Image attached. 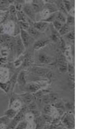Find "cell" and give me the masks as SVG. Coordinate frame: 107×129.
<instances>
[{
  "label": "cell",
  "mask_w": 107,
  "mask_h": 129,
  "mask_svg": "<svg viewBox=\"0 0 107 129\" xmlns=\"http://www.w3.org/2000/svg\"><path fill=\"white\" fill-rule=\"evenodd\" d=\"M67 16L60 11H58L56 18V20L61 23L65 24L66 23Z\"/></svg>",
  "instance_id": "9a60e30c"
},
{
  "label": "cell",
  "mask_w": 107,
  "mask_h": 129,
  "mask_svg": "<svg viewBox=\"0 0 107 129\" xmlns=\"http://www.w3.org/2000/svg\"><path fill=\"white\" fill-rule=\"evenodd\" d=\"M24 111H24V109L21 111L15 117L14 120L13 121L14 122L16 123L17 122L20 121L21 119H23V118L24 117Z\"/></svg>",
  "instance_id": "d6986e66"
},
{
  "label": "cell",
  "mask_w": 107,
  "mask_h": 129,
  "mask_svg": "<svg viewBox=\"0 0 107 129\" xmlns=\"http://www.w3.org/2000/svg\"><path fill=\"white\" fill-rule=\"evenodd\" d=\"M75 129V128H74V129Z\"/></svg>",
  "instance_id": "b9f144b4"
},
{
  "label": "cell",
  "mask_w": 107,
  "mask_h": 129,
  "mask_svg": "<svg viewBox=\"0 0 107 129\" xmlns=\"http://www.w3.org/2000/svg\"><path fill=\"white\" fill-rule=\"evenodd\" d=\"M30 107L31 109H36V106L35 103H33L31 104Z\"/></svg>",
  "instance_id": "74e56055"
},
{
  "label": "cell",
  "mask_w": 107,
  "mask_h": 129,
  "mask_svg": "<svg viewBox=\"0 0 107 129\" xmlns=\"http://www.w3.org/2000/svg\"><path fill=\"white\" fill-rule=\"evenodd\" d=\"M6 114L7 117L12 118L15 116L16 112L14 109H10L6 111Z\"/></svg>",
  "instance_id": "d4e9b609"
},
{
  "label": "cell",
  "mask_w": 107,
  "mask_h": 129,
  "mask_svg": "<svg viewBox=\"0 0 107 129\" xmlns=\"http://www.w3.org/2000/svg\"><path fill=\"white\" fill-rule=\"evenodd\" d=\"M59 70L61 73H65L68 70V64L64 56H60L58 59Z\"/></svg>",
  "instance_id": "ba28073f"
},
{
  "label": "cell",
  "mask_w": 107,
  "mask_h": 129,
  "mask_svg": "<svg viewBox=\"0 0 107 129\" xmlns=\"http://www.w3.org/2000/svg\"><path fill=\"white\" fill-rule=\"evenodd\" d=\"M0 86L3 89H4L6 91H7L9 87V85L8 83L1 84Z\"/></svg>",
  "instance_id": "e575fe53"
},
{
  "label": "cell",
  "mask_w": 107,
  "mask_h": 129,
  "mask_svg": "<svg viewBox=\"0 0 107 129\" xmlns=\"http://www.w3.org/2000/svg\"><path fill=\"white\" fill-rule=\"evenodd\" d=\"M62 123L67 129L75 128V118L73 114L68 113L65 115L62 119Z\"/></svg>",
  "instance_id": "6da1fadb"
},
{
  "label": "cell",
  "mask_w": 107,
  "mask_h": 129,
  "mask_svg": "<svg viewBox=\"0 0 107 129\" xmlns=\"http://www.w3.org/2000/svg\"><path fill=\"white\" fill-rule=\"evenodd\" d=\"M55 106L58 109H61L63 107V103L61 101H57L56 103Z\"/></svg>",
  "instance_id": "836d02e7"
},
{
  "label": "cell",
  "mask_w": 107,
  "mask_h": 129,
  "mask_svg": "<svg viewBox=\"0 0 107 129\" xmlns=\"http://www.w3.org/2000/svg\"><path fill=\"white\" fill-rule=\"evenodd\" d=\"M50 102L56 103L58 101V96L56 94L52 93L49 95Z\"/></svg>",
  "instance_id": "603a6c76"
},
{
  "label": "cell",
  "mask_w": 107,
  "mask_h": 129,
  "mask_svg": "<svg viewBox=\"0 0 107 129\" xmlns=\"http://www.w3.org/2000/svg\"><path fill=\"white\" fill-rule=\"evenodd\" d=\"M19 23L21 27V29L25 30V29L26 28L27 29L29 27V24L26 21H19Z\"/></svg>",
  "instance_id": "f546056e"
},
{
  "label": "cell",
  "mask_w": 107,
  "mask_h": 129,
  "mask_svg": "<svg viewBox=\"0 0 107 129\" xmlns=\"http://www.w3.org/2000/svg\"><path fill=\"white\" fill-rule=\"evenodd\" d=\"M27 32L31 37H38L40 35L41 33L37 30L33 26H29Z\"/></svg>",
  "instance_id": "4fadbf2b"
},
{
  "label": "cell",
  "mask_w": 107,
  "mask_h": 129,
  "mask_svg": "<svg viewBox=\"0 0 107 129\" xmlns=\"http://www.w3.org/2000/svg\"><path fill=\"white\" fill-rule=\"evenodd\" d=\"M26 123L25 122H22L19 124L17 129H23L26 126Z\"/></svg>",
  "instance_id": "d590c367"
},
{
  "label": "cell",
  "mask_w": 107,
  "mask_h": 129,
  "mask_svg": "<svg viewBox=\"0 0 107 129\" xmlns=\"http://www.w3.org/2000/svg\"><path fill=\"white\" fill-rule=\"evenodd\" d=\"M53 24L55 29L58 32L59 31L62 27L63 25L64 24L60 22V21H57L56 20L54 21L53 22Z\"/></svg>",
  "instance_id": "ac0fdd59"
},
{
  "label": "cell",
  "mask_w": 107,
  "mask_h": 129,
  "mask_svg": "<svg viewBox=\"0 0 107 129\" xmlns=\"http://www.w3.org/2000/svg\"><path fill=\"white\" fill-rule=\"evenodd\" d=\"M32 71L37 75L43 76L47 75L49 72V70L46 68L36 67L32 68Z\"/></svg>",
  "instance_id": "9c48e42d"
},
{
  "label": "cell",
  "mask_w": 107,
  "mask_h": 129,
  "mask_svg": "<svg viewBox=\"0 0 107 129\" xmlns=\"http://www.w3.org/2000/svg\"><path fill=\"white\" fill-rule=\"evenodd\" d=\"M20 37L25 48L28 47L31 42V36L25 30L21 29Z\"/></svg>",
  "instance_id": "277c9868"
},
{
  "label": "cell",
  "mask_w": 107,
  "mask_h": 129,
  "mask_svg": "<svg viewBox=\"0 0 107 129\" xmlns=\"http://www.w3.org/2000/svg\"><path fill=\"white\" fill-rule=\"evenodd\" d=\"M13 1L0 0V8L7 7V5Z\"/></svg>",
  "instance_id": "4316f807"
},
{
  "label": "cell",
  "mask_w": 107,
  "mask_h": 129,
  "mask_svg": "<svg viewBox=\"0 0 107 129\" xmlns=\"http://www.w3.org/2000/svg\"><path fill=\"white\" fill-rule=\"evenodd\" d=\"M18 80L20 83L22 84L25 83V73L24 71H22L20 73L18 77Z\"/></svg>",
  "instance_id": "cb8c5ba5"
},
{
  "label": "cell",
  "mask_w": 107,
  "mask_h": 129,
  "mask_svg": "<svg viewBox=\"0 0 107 129\" xmlns=\"http://www.w3.org/2000/svg\"><path fill=\"white\" fill-rule=\"evenodd\" d=\"M72 30L71 29V26L65 23L63 25L58 32L60 36H65Z\"/></svg>",
  "instance_id": "7c38bea8"
},
{
  "label": "cell",
  "mask_w": 107,
  "mask_h": 129,
  "mask_svg": "<svg viewBox=\"0 0 107 129\" xmlns=\"http://www.w3.org/2000/svg\"><path fill=\"white\" fill-rule=\"evenodd\" d=\"M15 42L16 51L17 57L20 56L22 53L25 51V48L24 44L22 41L20 36H19L15 40Z\"/></svg>",
  "instance_id": "3957f363"
},
{
  "label": "cell",
  "mask_w": 107,
  "mask_h": 129,
  "mask_svg": "<svg viewBox=\"0 0 107 129\" xmlns=\"http://www.w3.org/2000/svg\"><path fill=\"white\" fill-rule=\"evenodd\" d=\"M23 11H17V15L19 21H25V15Z\"/></svg>",
  "instance_id": "ffe728a7"
},
{
  "label": "cell",
  "mask_w": 107,
  "mask_h": 129,
  "mask_svg": "<svg viewBox=\"0 0 107 129\" xmlns=\"http://www.w3.org/2000/svg\"><path fill=\"white\" fill-rule=\"evenodd\" d=\"M43 100L44 103L46 104H48L50 102L49 96L48 95H45L43 97Z\"/></svg>",
  "instance_id": "d6a6232c"
},
{
  "label": "cell",
  "mask_w": 107,
  "mask_h": 129,
  "mask_svg": "<svg viewBox=\"0 0 107 129\" xmlns=\"http://www.w3.org/2000/svg\"><path fill=\"white\" fill-rule=\"evenodd\" d=\"M68 14H69L73 10H74V3L73 1L70 0H62Z\"/></svg>",
  "instance_id": "8fae6325"
},
{
  "label": "cell",
  "mask_w": 107,
  "mask_h": 129,
  "mask_svg": "<svg viewBox=\"0 0 107 129\" xmlns=\"http://www.w3.org/2000/svg\"></svg>",
  "instance_id": "60d3db41"
},
{
  "label": "cell",
  "mask_w": 107,
  "mask_h": 129,
  "mask_svg": "<svg viewBox=\"0 0 107 129\" xmlns=\"http://www.w3.org/2000/svg\"><path fill=\"white\" fill-rule=\"evenodd\" d=\"M40 87L36 84H31L29 86L28 89L30 91L33 92L36 91L39 89Z\"/></svg>",
  "instance_id": "7402d4cb"
},
{
  "label": "cell",
  "mask_w": 107,
  "mask_h": 129,
  "mask_svg": "<svg viewBox=\"0 0 107 129\" xmlns=\"http://www.w3.org/2000/svg\"><path fill=\"white\" fill-rule=\"evenodd\" d=\"M23 12L33 22H36V13L30 4L25 5L23 8Z\"/></svg>",
  "instance_id": "7a4b0ae2"
},
{
  "label": "cell",
  "mask_w": 107,
  "mask_h": 129,
  "mask_svg": "<svg viewBox=\"0 0 107 129\" xmlns=\"http://www.w3.org/2000/svg\"></svg>",
  "instance_id": "7bdbcfd3"
},
{
  "label": "cell",
  "mask_w": 107,
  "mask_h": 129,
  "mask_svg": "<svg viewBox=\"0 0 107 129\" xmlns=\"http://www.w3.org/2000/svg\"><path fill=\"white\" fill-rule=\"evenodd\" d=\"M32 57L30 54L27 53L26 54L23 58V65L25 66L30 65L32 62Z\"/></svg>",
  "instance_id": "5bb4252c"
},
{
  "label": "cell",
  "mask_w": 107,
  "mask_h": 129,
  "mask_svg": "<svg viewBox=\"0 0 107 129\" xmlns=\"http://www.w3.org/2000/svg\"><path fill=\"white\" fill-rule=\"evenodd\" d=\"M66 24L71 26H74L75 24V17L74 16L68 14L67 16Z\"/></svg>",
  "instance_id": "2e32d148"
},
{
  "label": "cell",
  "mask_w": 107,
  "mask_h": 129,
  "mask_svg": "<svg viewBox=\"0 0 107 129\" xmlns=\"http://www.w3.org/2000/svg\"><path fill=\"white\" fill-rule=\"evenodd\" d=\"M7 12L0 11V23H1V22H3L6 19L7 17Z\"/></svg>",
  "instance_id": "f1b7e54d"
},
{
  "label": "cell",
  "mask_w": 107,
  "mask_h": 129,
  "mask_svg": "<svg viewBox=\"0 0 107 129\" xmlns=\"http://www.w3.org/2000/svg\"><path fill=\"white\" fill-rule=\"evenodd\" d=\"M68 70L70 72H72L74 71V67L71 64L68 65Z\"/></svg>",
  "instance_id": "8d00e7d4"
},
{
  "label": "cell",
  "mask_w": 107,
  "mask_h": 129,
  "mask_svg": "<svg viewBox=\"0 0 107 129\" xmlns=\"http://www.w3.org/2000/svg\"><path fill=\"white\" fill-rule=\"evenodd\" d=\"M49 41V40L43 39H40L37 40L34 43L33 45V48L35 50H39L48 44Z\"/></svg>",
  "instance_id": "30bf717a"
},
{
  "label": "cell",
  "mask_w": 107,
  "mask_h": 129,
  "mask_svg": "<svg viewBox=\"0 0 107 129\" xmlns=\"http://www.w3.org/2000/svg\"><path fill=\"white\" fill-rule=\"evenodd\" d=\"M55 12L54 13L50 15L46 19L44 20H43V21H45L49 23H50L51 22H53L55 20H56V18L57 13L58 12Z\"/></svg>",
  "instance_id": "e0dca14e"
},
{
  "label": "cell",
  "mask_w": 107,
  "mask_h": 129,
  "mask_svg": "<svg viewBox=\"0 0 107 129\" xmlns=\"http://www.w3.org/2000/svg\"><path fill=\"white\" fill-rule=\"evenodd\" d=\"M38 59L41 63L47 64L53 62L54 60V58L53 57L45 53H42L39 54Z\"/></svg>",
  "instance_id": "8992f818"
},
{
  "label": "cell",
  "mask_w": 107,
  "mask_h": 129,
  "mask_svg": "<svg viewBox=\"0 0 107 129\" xmlns=\"http://www.w3.org/2000/svg\"><path fill=\"white\" fill-rule=\"evenodd\" d=\"M45 2L44 1L33 0L31 1V5L36 13L40 12L43 9Z\"/></svg>",
  "instance_id": "52a82bcc"
},
{
  "label": "cell",
  "mask_w": 107,
  "mask_h": 129,
  "mask_svg": "<svg viewBox=\"0 0 107 129\" xmlns=\"http://www.w3.org/2000/svg\"><path fill=\"white\" fill-rule=\"evenodd\" d=\"M62 129H67L65 127V128H62Z\"/></svg>",
  "instance_id": "ab89813d"
},
{
  "label": "cell",
  "mask_w": 107,
  "mask_h": 129,
  "mask_svg": "<svg viewBox=\"0 0 107 129\" xmlns=\"http://www.w3.org/2000/svg\"><path fill=\"white\" fill-rule=\"evenodd\" d=\"M9 10H10V14L12 18H14L16 16V15H17V11L16 10L15 6L11 5L9 7Z\"/></svg>",
  "instance_id": "83f0119b"
},
{
  "label": "cell",
  "mask_w": 107,
  "mask_h": 129,
  "mask_svg": "<svg viewBox=\"0 0 107 129\" xmlns=\"http://www.w3.org/2000/svg\"><path fill=\"white\" fill-rule=\"evenodd\" d=\"M37 97H38V98H41L42 96V92H39L37 94Z\"/></svg>",
  "instance_id": "f35d334b"
},
{
  "label": "cell",
  "mask_w": 107,
  "mask_h": 129,
  "mask_svg": "<svg viewBox=\"0 0 107 129\" xmlns=\"http://www.w3.org/2000/svg\"><path fill=\"white\" fill-rule=\"evenodd\" d=\"M52 106L49 104H47L44 107V110L46 114L50 115L52 111Z\"/></svg>",
  "instance_id": "484cf974"
},
{
  "label": "cell",
  "mask_w": 107,
  "mask_h": 129,
  "mask_svg": "<svg viewBox=\"0 0 107 129\" xmlns=\"http://www.w3.org/2000/svg\"><path fill=\"white\" fill-rule=\"evenodd\" d=\"M50 23L45 21H39L33 22V26L40 33L44 32L47 28Z\"/></svg>",
  "instance_id": "5b68a950"
},
{
  "label": "cell",
  "mask_w": 107,
  "mask_h": 129,
  "mask_svg": "<svg viewBox=\"0 0 107 129\" xmlns=\"http://www.w3.org/2000/svg\"><path fill=\"white\" fill-rule=\"evenodd\" d=\"M43 118L44 121L47 122H50L52 120V118L50 115L47 114L43 115Z\"/></svg>",
  "instance_id": "4dcf8cb0"
},
{
  "label": "cell",
  "mask_w": 107,
  "mask_h": 129,
  "mask_svg": "<svg viewBox=\"0 0 107 129\" xmlns=\"http://www.w3.org/2000/svg\"><path fill=\"white\" fill-rule=\"evenodd\" d=\"M24 100L26 103H30L32 101L33 97L32 95L30 94L26 95L24 97Z\"/></svg>",
  "instance_id": "1f68e13d"
},
{
  "label": "cell",
  "mask_w": 107,
  "mask_h": 129,
  "mask_svg": "<svg viewBox=\"0 0 107 129\" xmlns=\"http://www.w3.org/2000/svg\"><path fill=\"white\" fill-rule=\"evenodd\" d=\"M66 37L70 41H74L75 40V31L74 30L71 31L65 35Z\"/></svg>",
  "instance_id": "44dd1931"
}]
</instances>
